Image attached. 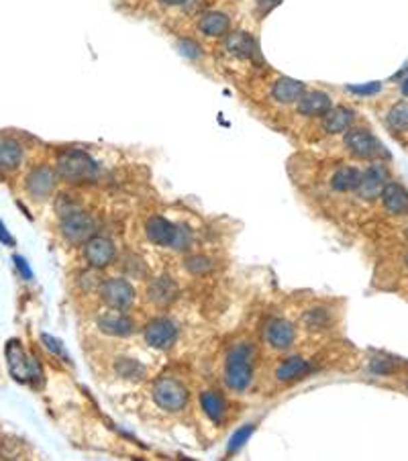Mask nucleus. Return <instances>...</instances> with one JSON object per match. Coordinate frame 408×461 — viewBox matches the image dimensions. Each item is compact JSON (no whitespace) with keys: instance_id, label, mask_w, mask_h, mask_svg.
Here are the masks:
<instances>
[{"instance_id":"obj_14","label":"nucleus","mask_w":408,"mask_h":461,"mask_svg":"<svg viewBox=\"0 0 408 461\" xmlns=\"http://www.w3.org/2000/svg\"><path fill=\"white\" fill-rule=\"evenodd\" d=\"M147 298L158 307H169L178 298V284L171 276H158L147 286Z\"/></svg>"},{"instance_id":"obj_31","label":"nucleus","mask_w":408,"mask_h":461,"mask_svg":"<svg viewBox=\"0 0 408 461\" xmlns=\"http://www.w3.org/2000/svg\"><path fill=\"white\" fill-rule=\"evenodd\" d=\"M370 370H372V374H376V376H390V374L396 372V366H394L392 359H386V357H374L372 364H370Z\"/></svg>"},{"instance_id":"obj_22","label":"nucleus","mask_w":408,"mask_h":461,"mask_svg":"<svg viewBox=\"0 0 408 461\" xmlns=\"http://www.w3.org/2000/svg\"><path fill=\"white\" fill-rule=\"evenodd\" d=\"M98 327L102 333L112 335V337H127L135 329L133 320L125 314H106L98 320Z\"/></svg>"},{"instance_id":"obj_38","label":"nucleus","mask_w":408,"mask_h":461,"mask_svg":"<svg viewBox=\"0 0 408 461\" xmlns=\"http://www.w3.org/2000/svg\"><path fill=\"white\" fill-rule=\"evenodd\" d=\"M0 243H4V245H8V247H12V245H14L12 235L6 230V227H4V223H2V221H0Z\"/></svg>"},{"instance_id":"obj_7","label":"nucleus","mask_w":408,"mask_h":461,"mask_svg":"<svg viewBox=\"0 0 408 461\" xmlns=\"http://www.w3.org/2000/svg\"><path fill=\"white\" fill-rule=\"evenodd\" d=\"M62 235L72 245H84L88 239L96 235V223L84 211L72 213L62 219Z\"/></svg>"},{"instance_id":"obj_40","label":"nucleus","mask_w":408,"mask_h":461,"mask_svg":"<svg viewBox=\"0 0 408 461\" xmlns=\"http://www.w3.org/2000/svg\"><path fill=\"white\" fill-rule=\"evenodd\" d=\"M403 94H407L408 96V76L405 78V82H403Z\"/></svg>"},{"instance_id":"obj_39","label":"nucleus","mask_w":408,"mask_h":461,"mask_svg":"<svg viewBox=\"0 0 408 461\" xmlns=\"http://www.w3.org/2000/svg\"><path fill=\"white\" fill-rule=\"evenodd\" d=\"M162 4H167V6H173V4H184L186 0H160Z\"/></svg>"},{"instance_id":"obj_34","label":"nucleus","mask_w":408,"mask_h":461,"mask_svg":"<svg viewBox=\"0 0 408 461\" xmlns=\"http://www.w3.org/2000/svg\"><path fill=\"white\" fill-rule=\"evenodd\" d=\"M41 341L45 343V347L51 351V353H56V355H62L64 359H68V355H66V351H64V347H62V343L58 341V339H53L51 335H47V333H43L41 335Z\"/></svg>"},{"instance_id":"obj_26","label":"nucleus","mask_w":408,"mask_h":461,"mask_svg":"<svg viewBox=\"0 0 408 461\" xmlns=\"http://www.w3.org/2000/svg\"><path fill=\"white\" fill-rule=\"evenodd\" d=\"M23 159V150L12 139H0V169H14Z\"/></svg>"},{"instance_id":"obj_27","label":"nucleus","mask_w":408,"mask_h":461,"mask_svg":"<svg viewBox=\"0 0 408 461\" xmlns=\"http://www.w3.org/2000/svg\"><path fill=\"white\" fill-rule=\"evenodd\" d=\"M302 324L309 329V331H323L331 324V314L328 310L323 307L309 308L304 314H302Z\"/></svg>"},{"instance_id":"obj_11","label":"nucleus","mask_w":408,"mask_h":461,"mask_svg":"<svg viewBox=\"0 0 408 461\" xmlns=\"http://www.w3.org/2000/svg\"><path fill=\"white\" fill-rule=\"evenodd\" d=\"M345 145L359 159H374L382 154V143L365 129H349L345 133Z\"/></svg>"},{"instance_id":"obj_18","label":"nucleus","mask_w":408,"mask_h":461,"mask_svg":"<svg viewBox=\"0 0 408 461\" xmlns=\"http://www.w3.org/2000/svg\"><path fill=\"white\" fill-rule=\"evenodd\" d=\"M353 117H355L353 110L347 108V106H331L323 115V129L331 135L343 133L353 123Z\"/></svg>"},{"instance_id":"obj_19","label":"nucleus","mask_w":408,"mask_h":461,"mask_svg":"<svg viewBox=\"0 0 408 461\" xmlns=\"http://www.w3.org/2000/svg\"><path fill=\"white\" fill-rule=\"evenodd\" d=\"M302 94H304V84L298 82V80H292V78H280L274 84V88H272L274 100L276 102H282V104L296 102Z\"/></svg>"},{"instance_id":"obj_9","label":"nucleus","mask_w":408,"mask_h":461,"mask_svg":"<svg viewBox=\"0 0 408 461\" xmlns=\"http://www.w3.org/2000/svg\"><path fill=\"white\" fill-rule=\"evenodd\" d=\"M115 255H117V249L108 237L94 235L92 239H88L84 243V257L94 270H102V268L110 265L115 261Z\"/></svg>"},{"instance_id":"obj_13","label":"nucleus","mask_w":408,"mask_h":461,"mask_svg":"<svg viewBox=\"0 0 408 461\" xmlns=\"http://www.w3.org/2000/svg\"><path fill=\"white\" fill-rule=\"evenodd\" d=\"M53 188H56V174L47 165L35 167L29 174V178H27V190H29V194L35 196V198H39V200L47 198L53 192Z\"/></svg>"},{"instance_id":"obj_41","label":"nucleus","mask_w":408,"mask_h":461,"mask_svg":"<svg viewBox=\"0 0 408 461\" xmlns=\"http://www.w3.org/2000/svg\"><path fill=\"white\" fill-rule=\"evenodd\" d=\"M405 261H407V265H408V253H407V257H405Z\"/></svg>"},{"instance_id":"obj_17","label":"nucleus","mask_w":408,"mask_h":461,"mask_svg":"<svg viewBox=\"0 0 408 461\" xmlns=\"http://www.w3.org/2000/svg\"><path fill=\"white\" fill-rule=\"evenodd\" d=\"M331 108V98L325 92H309L298 98V113L304 117H323Z\"/></svg>"},{"instance_id":"obj_16","label":"nucleus","mask_w":408,"mask_h":461,"mask_svg":"<svg viewBox=\"0 0 408 461\" xmlns=\"http://www.w3.org/2000/svg\"><path fill=\"white\" fill-rule=\"evenodd\" d=\"M311 370H313V366H311L304 357L294 355V357L284 359V362L276 368V380H278V382H294V380H298V378L309 376Z\"/></svg>"},{"instance_id":"obj_3","label":"nucleus","mask_w":408,"mask_h":461,"mask_svg":"<svg viewBox=\"0 0 408 461\" xmlns=\"http://www.w3.org/2000/svg\"><path fill=\"white\" fill-rule=\"evenodd\" d=\"M58 174L66 182H74V184L92 182L98 174V165L88 154H84L80 150H72V152H64L58 157Z\"/></svg>"},{"instance_id":"obj_30","label":"nucleus","mask_w":408,"mask_h":461,"mask_svg":"<svg viewBox=\"0 0 408 461\" xmlns=\"http://www.w3.org/2000/svg\"><path fill=\"white\" fill-rule=\"evenodd\" d=\"M56 209H58V213H60V217H62V219H64V217H68V215H72V213H78V211H82L80 202H78V200H74L70 194H62V196L58 198V202H56Z\"/></svg>"},{"instance_id":"obj_4","label":"nucleus","mask_w":408,"mask_h":461,"mask_svg":"<svg viewBox=\"0 0 408 461\" xmlns=\"http://www.w3.org/2000/svg\"><path fill=\"white\" fill-rule=\"evenodd\" d=\"M6 364L16 382L25 384V382H33L41 376L39 364L27 355V351L23 349V345L16 339L6 343Z\"/></svg>"},{"instance_id":"obj_8","label":"nucleus","mask_w":408,"mask_h":461,"mask_svg":"<svg viewBox=\"0 0 408 461\" xmlns=\"http://www.w3.org/2000/svg\"><path fill=\"white\" fill-rule=\"evenodd\" d=\"M176 339H178V327L169 318H163V316L154 318L145 327V341L154 349L165 351L176 343Z\"/></svg>"},{"instance_id":"obj_42","label":"nucleus","mask_w":408,"mask_h":461,"mask_svg":"<svg viewBox=\"0 0 408 461\" xmlns=\"http://www.w3.org/2000/svg\"><path fill=\"white\" fill-rule=\"evenodd\" d=\"M407 235H408V233H407Z\"/></svg>"},{"instance_id":"obj_20","label":"nucleus","mask_w":408,"mask_h":461,"mask_svg":"<svg viewBox=\"0 0 408 461\" xmlns=\"http://www.w3.org/2000/svg\"><path fill=\"white\" fill-rule=\"evenodd\" d=\"M200 406L204 410V414L213 421V423H223L225 412H227V404L225 398L217 392V390H204L200 394Z\"/></svg>"},{"instance_id":"obj_35","label":"nucleus","mask_w":408,"mask_h":461,"mask_svg":"<svg viewBox=\"0 0 408 461\" xmlns=\"http://www.w3.org/2000/svg\"><path fill=\"white\" fill-rule=\"evenodd\" d=\"M180 51L188 58H198L200 56V47L194 41H188V39L180 41Z\"/></svg>"},{"instance_id":"obj_21","label":"nucleus","mask_w":408,"mask_h":461,"mask_svg":"<svg viewBox=\"0 0 408 461\" xmlns=\"http://www.w3.org/2000/svg\"><path fill=\"white\" fill-rule=\"evenodd\" d=\"M225 47L229 54L239 56V58H255L257 56V43L251 35L243 31H235L225 39Z\"/></svg>"},{"instance_id":"obj_6","label":"nucleus","mask_w":408,"mask_h":461,"mask_svg":"<svg viewBox=\"0 0 408 461\" xmlns=\"http://www.w3.org/2000/svg\"><path fill=\"white\" fill-rule=\"evenodd\" d=\"M100 298L104 300L106 307L115 310H127L135 303V290L123 278H108L100 282Z\"/></svg>"},{"instance_id":"obj_5","label":"nucleus","mask_w":408,"mask_h":461,"mask_svg":"<svg viewBox=\"0 0 408 461\" xmlns=\"http://www.w3.org/2000/svg\"><path fill=\"white\" fill-rule=\"evenodd\" d=\"M154 400L156 404L167 410V412H178L186 406L188 402V390L176 378L163 376L154 384Z\"/></svg>"},{"instance_id":"obj_15","label":"nucleus","mask_w":408,"mask_h":461,"mask_svg":"<svg viewBox=\"0 0 408 461\" xmlns=\"http://www.w3.org/2000/svg\"><path fill=\"white\" fill-rule=\"evenodd\" d=\"M384 209L390 215H408V190L396 182H388L380 194Z\"/></svg>"},{"instance_id":"obj_23","label":"nucleus","mask_w":408,"mask_h":461,"mask_svg":"<svg viewBox=\"0 0 408 461\" xmlns=\"http://www.w3.org/2000/svg\"><path fill=\"white\" fill-rule=\"evenodd\" d=\"M198 29L208 37H223L229 31V16L217 10L204 12L198 21Z\"/></svg>"},{"instance_id":"obj_25","label":"nucleus","mask_w":408,"mask_h":461,"mask_svg":"<svg viewBox=\"0 0 408 461\" xmlns=\"http://www.w3.org/2000/svg\"><path fill=\"white\" fill-rule=\"evenodd\" d=\"M115 372L123 378V380H131V382H139L145 378L147 370L141 362L133 359V357H119L115 362Z\"/></svg>"},{"instance_id":"obj_33","label":"nucleus","mask_w":408,"mask_h":461,"mask_svg":"<svg viewBox=\"0 0 408 461\" xmlns=\"http://www.w3.org/2000/svg\"><path fill=\"white\" fill-rule=\"evenodd\" d=\"M349 92L353 94H361V96H372L376 92L382 90V84L380 82H370V84H361V86H347Z\"/></svg>"},{"instance_id":"obj_1","label":"nucleus","mask_w":408,"mask_h":461,"mask_svg":"<svg viewBox=\"0 0 408 461\" xmlns=\"http://www.w3.org/2000/svg\"><path fill=\"white\" fill-rule=\"evenodd\" d=\"M253 380V347L237 343L225 362V384L233 392H245Z\"/></svg>"},{"instance_id":"obj_36","label":"nucleus","mask_w":408,"mask_h":461,"mask_svg":"<svg viewBox=\"0 0 408 461\" xmlns=\"http://www.w3.org/2000/svg\"><path fill=\"white\" fill-rule=\"evenodd\" d=\"M14 265H16V270L21 272V276L25 278V280H31L33 278V272H31V268L27 265V261L21 257V255H14Z\"/></svg>"},{"instance_id":"obj_32","label":"nucleus","mask_w":408,"mask_h":461,"mask_svg":"<svg viewBox=\"0 0 408 461\" xmlns=\"http://www.w3.org/2000/svg\"><path fill=\"white\" fill-rule=\"evenodd\" d=\"M253 429H255V425H245L241 427L233 437H231V443H229V453L231 451H237V449H241L245 445V441H249V437H251V433H253Z\"/></svg>"},{"instance_id":"obj_28","label":"nucleus","mask_w":408,"mask_h":461,"mask_svg":"<svg viewBox=\"0 0 408 461\" xmlns=\"http://www.w3.org/2000/svg\"><path fill=\"white\" fill-rule=\"evenodd\" d=\"M388 125L394 131H408V102H398L390 108Z\"/></svg>"},{"instance_id":"obj_12","label":"nucleus","mask_w":408,"mask_h":461,"mask_svg":"<svg viewBox=\"0 0 408 461\" xmlns=\"http://www.w3.org/2000/svg\"><path fill=\"white\" fill-rule=\"evenodd\" d=\"M388 184V172L382 163H374L370 165L363 174H361V180H359V186H357V196L363 198V200H376L384 186Z\"/></svg>"},{"instance_id":"obj_37","label":"nucleus","mask_w":408,"mask_h":461,"mask_svg":"<svg viewBox=\"0 0 408 461\" xmlns=\"http://www.w3.org/2000/svg\"><path fill=\"white\" fill-rule=\"evenodd\" d=\"M282 0H257V10L259 14H267L269 10H274Z\"/></svg>"},{"instance_id":"obj_2","label":"nucleus","mask_w":408,"mask_h":461,"mask_svg":"<svg viewBox=\"0 0 408 461\" xmlns=\"http://www.w3.org/2000/svg\"><path fill=\"white\" fill-rule=\"evenodd\" d=\"M147 237L152 243L160 245V247H171L178 251H186L192 247V230L188 225H176L163 217H152L145 225Z\"/></svg>"},{"instance_id":"obj_24","label":"nucleus","mask_w":408,"mask_h":461,"mask_svg":"<svg viewBox=\"0 0 408 461\" xmlns=\"http://www.w3.org/2000/svg\"><path fill=\"white\" fill-rule=\"evenodd\" d=\"M359 180H361V172H359L357 167L341 165V167H337V172L333 174V178H331V186H333L337 192H351V190H357Z\"/></svg>"},{"instance_id":"obj_10","label":"nucleus","mask_w":408,"mask_h":461,"mask_svg":"<svg viewBox=\"0 0 408 461\" xmlns=\"http://www.w3.org/2000/svg\"><path fill=\"white\" fill-rule=\"evenodd\" d=\"M263 339L272 349L286 351L294 345V339H296L294 324L284 318H269L263 327Z\"/></svg>"},{"instance_id":"obj_29","label":"nucleus","mask_w":408,"mask_h":461,"mask_svg":"<svg viewBox=\"0 0 408 461\" xmlns=\"http://www.w3.org/2000/svg\"><path fill=\"white\" fill-rule=\"evenodd\" d=\"M184 268L192 274V276H204L213 270V261L206 255H192L184 261Z\"/></svg>"}]
</instances>
